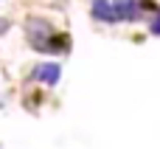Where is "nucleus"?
Wrapping results in <instances>:
<instances>
[{
	"mask_svg": "<svg viewBox=\"0 0 160 149\" xmlns=\"http://www.w3.org/2000/svg\"><path fill=\"white\" fill-rule=\"evenodd\" d=\"M8 31V20H0V34H6Z\"/></svg>",
	"mask_w": 160,
	"mask_h": 149,
	"instance_id": "obj_6",
	"label": "nucleus"
},
{
	"mask_svg": "<svg viewBox=\"0 0 160 149\" xmlns=\"http://www.w3.org/2000/svg\"><path fill=\"white\" fill-rule=\"evenodd\" d=\"M143 6H146V3H141V0H115V3H112L118 20H138L141 11H143Z\"/></svg>",
	"mask_w": 160,
	"mask_h": 149,
	"instance_id": "obj_2",
	"label": "nucleus"
},
{
	"mask_svg": "<svg viewBox=\"0 0 160 149\" xmlns=\"http://www.w3.org/2000/svg\"><path fill=\"white\" fill-rule=\"evenodd\" d=\"M25 37H28V45L34 51H42V54H65L70 48V37L56 34L53 25L42 17H28L25 20Z\"/></svg>",
	"mask_w": 160,
	"mask_h": 149,
	"instance_id": "obj_1",
	"label": "nucleus"
},
{
	"mask_svg": "<svg viewBox=\"0 0 160 149\" xmlns=\"http://www.w3.org/2000/svg\"><path fill=\"white\" fill-rule=\"evenodd\" d=\"M93 17L101 20V23H115L118 20V14H115L110 0H93Z\"/></svg>",
	"mask_w": 160,
	"mask_h": 149,
	"instance_id": "obj_4",
	"label": "nucleus"
},
{
	"mask_svg": "<svg viewBox=\"0 0 160 149\" xmlns=\"http://www.w3.org/2000/svg\"><path fill=\"white\" fill-rule=\"evenodd\" d=\"M59 73H62V68L56 62H45V65H39L34 70V79H39L42 85H56L59 82Z\"/></svg>",
	"mask_w": 160,
	"mask_h": 149,
	"instance_id": "obj_3",
	"label": "nucleus"
},
{
	"mask_svg": "<svg viewBox=\"0 0 160 149\" xmlns=\"http://www.w3.org/2000/svg\"><path fill=\"white\" fill-rule=\"evenodd\" d=\"M149 28H152V34H160V11H158V17L152 20V25H149Z\"/></svg>",
	"mask_w": 160,
	"mask_h": 149,
	"instance_id": "obj_5",
	"label": "nucleus"
}]
</instances>
